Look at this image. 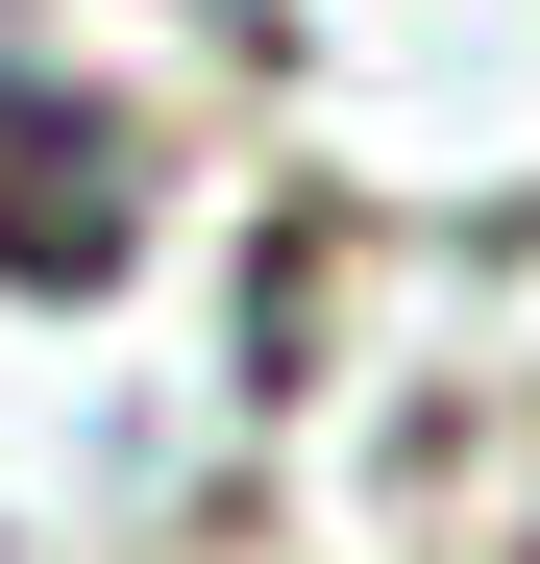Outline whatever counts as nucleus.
Listing matches in <instances>:
<instances>
[{
	"label": "nucleus",
	"instance_id": "obj_1",
	"mask_svg": "<svg viewBox=\"0 0 540 564\" xmlns=\"http://www.w3.org/2000/svg\"><path fill=\"white\" fill-rule=\"evenodd\" d=\"M148 246V148L74 99V74H0V270H50V295H99Z\"/></svg>",
	"mask_w": 540,
	"mask_h": 564
}]
</instances>
